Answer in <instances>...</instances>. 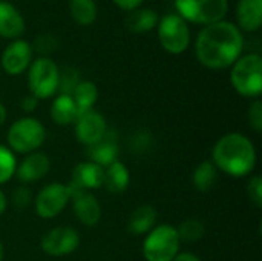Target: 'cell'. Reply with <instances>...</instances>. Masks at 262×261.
Segmentation results:
<instances>
[{
  "instance_id": "obj_32",
  "label": "cell",
  "mask_w": 262,
  "mask_h": 261,
  "mask_svg": "<svg viewBox=\"0 0 262 261\" xmlns=\"http://www.w3.org/2000/svg\"><path fill=\"white\" fill-rule=\"evenodd\" d=\"M31 203V191H28L26 188H20L14 192V205L17 208H26Z\"/></svg>"
},
{
  "instance_id": "obj_28",
  "label": "cell",
  "mask_w": 262,
  "mask_h": 261,
  "mask_svg": "<svg viewBox=\"0 0 262 261\" xmlns=\"http://www.w3.org/2000/svg\"><path fill=\"white\" fill-rule=\"evenodd\" d=\"M80 74L77 69L74 68H64L63 71H60L58 75V89L57 92H60V95H72L75 86L80 83Z\"/></svg>"
},
{
  "instance_id": "obj_22",
  "label": "cell",
  "mask_w": 262,
  "mask_h": 261,
  "mask_svg": "<svg viewBox=\"0 0 262 261\" xmlns=\"http://www.w3.org/2000/svg\"><path fill=\"white\" fill-rule=\"evenodd\" d=\"M77 117H78V111L72 97L58 94L51 106V118L58 126H66V125L75 123Z\"/></svg>"
},
{
  "instance_id": "obj_1",
  "label": "cell",
  "mask_w": 262,
  "mask_h": 261,
  "mask_svg": "<svg viewBox=\"0 0 262 261\" xmlns=\"http://www.w3.org/2000/svg\"><path fill=\"white\" fill-rule=\"evenodd\" d=\"M244 48L241 29L232 23L221 20L204 26L195 42V55L198 62L209 69L230 68L239 57Z\"/></svg>"
},
{
  "instance_id": "obj_12",
  "label": "cell",
  "mask_w": 262,
  "mask_h": 261,
  "mask_svg": "<svg viewBox=\"0 0 262 261\" xmlns=\"http://www.w3.org/2000/svg\"><path fill=\"white\" fill-rule=\"evenodd\" d=\"M74 125H75L77 140L86 146L95 145L107 132V125H106L104 117L100 112H97L95 109L78 114Z\"/></svg>"
},
{
  "instance_id": "obj_25",
  "label": "cell",
  "mask_w": 262,
  "mask_h": 261,
  "mask_svg": "<svg viewBox=\"0 0 262 261\" xmlns=\"http://www.w3.org/2000/svg\"><path fill=\"white\" fill-rule=\"evenodd\" d=\"M69 12L75 23L88 26L95 22L98 11L95 0H69Z\"/></svg>"
},
{
  "instance_id": "obj_3",
  "label": "cell",
  "mask_w": 262,
  "mask_h": 261,
  "mask_svg": "<svg viewBox=\"0 0 262 261\" xmlns=\"http://www.w3.org/2000/svg\"><path fill=\"white\" fill-rule=\"evenodd\" d=\"M230 82L238 94L259 98L262 94V57L256 52L241 55L232 66Z\"/></svg>"
},
{
  "instance_id": "obj_10",
  "label": "cell",
  "mask_w": 262,
  "mask_h": 261,
  "mask_svg": "<svg viewBox=\"0 0 262 261\" xmlns=\"http://www.w3.org/2000/svg\"><path fill=\"white\" fill-rule=\"evenodd\" d=\"M80 245V235L74 228L58 226L48 231L41 238V251L51 257H63L72 254Z\"/></svg>"
},
{
  "instance_id": "obj_35",
  "label": "cell",
  "mask_w": 262,
  "mask_h": 261,
  "mask_svg": "<svg viewBox=\"0 0 262 261\" xmlns=\"http://www.w3.org/2000/svg\"><path fill=\"white\" fill-rule=\"evenodd\" d=\"M173 261H201L195 254H190V252H181V254H178Z\"/></svg>"
},
{
  "instance_id": "obj_17",
  "label": "cell",
  "mask_w": 262,
  "mask_h": 261,
  "mask_svg": "<svg viewBox=\"0 0 262 261\" xmlns=\"http://www.w3.org/2000/svg\"><path fill=\"white\" fill-rule=\"evenodd\" d=\"M238 28L255 32L262 25V0H239L236 5Z\"/></svg>"
},
{
  "instance_id": "obj_23",
  "label": "cell",
  "mask_w": 262,
  "mask_h": 261,
  "mask_svg": "<svg viewBox=\"0 0 262 261\" xmlns=\"http://www.w3.org/2000/svg\"><path fill=\"white\" fill-rule=\"evenodd\" d=\"M71 97H72V100H74V103L77 106L78 114L91 111V109H94V105L97 103V98H98L97 85L94 82H89V80H81L75 86Z\"/></svg>"
},
{
  "instance_id": "obj_24",
  "label": "cell",
  "mask_w": 262,
  "mask_h": 261,
  "mask_svg": "<svg viewBox=\"0 0 262 261\" xmlns=\"http://www.w3.org/2000/svg\"><path fill=\"white\" fill-rule=\"evenodd\" d=\"M216 178H218V169L215 168V165L212 162L206 160V162L200 163L196 166V169L193 171L192 183H193L196 191L207 192L215 186Z\"/></svg>"
},
{
  "instance_id": "obj_14",
  "label": "cell",
  "mask_w": 262,
  "mask_h": 261,
  "mask_svg": "<svg viewBox=\"0 0 262 261\" xmlns=\"http://www.w3.org/2000/svg\"><path fill=\"white\" fill-rule=\"evenodd\" d=\"M51 169V160L43 152L28 154L15 168V175L21 183H34L41 180Z\"/></svg>"
},
{
  "instance_id": "obj_2",
  "label": "cell",
  "mask_w": 262,
  "mask_h": 261,
  "mask_svg": "<svg viewBox=\"0 0 262 261\" xmlns=\"http://www.w3.org/2000/svg\"><path fill=\"white\" fill-rule=\"evenodd\" d=\"M212 158L215 168L227 175L246 177L256 166V149L244 134L229 132L215 143Z\"/></svg>"
},
{
  "instance_id": "obj_33",
  "label": "cell",
  "mask_w": 262,
  "mask_h": 261,
  "mask_svg": "<svg viewBox=\"0 0 262 261\" xmlns=\"http://www.w3.org/2000/svg\"><path fill=\"white\" fill-rule=\"evenodd\" d=\"M118 8H121L123 11H127V12H130V11H134V9H137V8H140L141 6V3L144 2V0H112Z\"/></svg>"
},
{
  "instance_id": "obj_8",
  "label": "cell",
  "mask_w": 262,
  "mask_h": 261,
  "mask_svg": "<svg viewBox=\"0 0 262 261\" xmlns=\"http://www.w3.org/2000/svg\"><path fill=\"white\" fill-rule=\"evenodd\" d=\"M158 40L164 51L183 54L190 45V28L178 14H167L158 22Z\"/></svg>"
},
{
  "instance_id": "obj_15",
  "label": "cell",
  "mask_w": 262,
  "mask_h": 261,
  "mask_svg": "<svg viewBox=\"0 0 262 261\" xmlns=\"http://www.w3.org/2000/svg\"><path fill=\"white\" fill-rule=\"evenodd\" d=\"M72 208L75 217L88 228L97 226L101 218V206L91 192H72Z\"/></svg>"
},
{
  "instance_id": "obj_21",
  "label": "cell",
  "mask_w": 262,
  "mask_h": 261,
  "mask_svg": "<svg viewBox=\"0 0 262 261\" xmlns=\"http://www.w3.org/2000/svg\"><path fill=\"white\" fill-rule=\"evenodd\" d=\"M160 22L157 11L149 8H137L126 17V28L134 34H146L154 29Z\"/></svg>"
},
{
  "instance_id": "obj_18",
  "label": "cell",
  "mask_w": 262,
  "mask_h": 261,
  "mask_svg": "<svg viewBox=\"0 0 262 261\" xmlns=\"http://www.w3.org/2000/svg\"><path fill=\"white\" fill-rule=\"evenodd\" d=\"M88 148H89V151H88L89 162L98 165L103 169L118 160V152H120L118 145H117V140L114 137H111L109 131L100 142H97L95 145L88 146Z\"/></svg>"
},
{
  "instance_id": "obj_5",
  "label": "cell",
  "mask_w": 262,
  "mask_h": 261,
  "mask_svg": "<svg viewBox=\"0 0 262 261\" xmlns=\"http://www.w3.org/2000/svg\"><path fill=\"white\" fill-rule=\"evenodd\" d=\"M6 138L12 152L31 154L43 145L46 138V129L37 118L23 117L9 126Z\"/></svg>"
},
{
  "instance_id": "obj_38",
  "label": "cell",
  "mask_w": 262,
  "mask_h": 261,
  "mask_svg": "<svg viewBox=\"0 0 262 261\" xmlns=\"http://www.w3.org/2000/svg\"><path fill=\"white\" fill-rule=\"evenodd\" d=\"M3 257H5V248H3V243L0 242V261H3Z\"/></svg>"
},
{
  "instance_id": "obj_9",
  "label": "cell",
  "mask_w": 262,
  "mask_h": 261,
  "mask_svg": "<svg viewBox=\"0 0 262 261\" xmlns=\"http://www.w3.org/2000/svg\"><path fill=\"white\" fill-rule=\"evenodd\" d=\"M71 202V191L68 185L49 183L35 197L34 208L35 214L41 218H54L68 206Z\"/></svg>"
},
{
  "instance_id": "obj_20",
  "label": "cell",
  "mask_w": 262,
  "mask_h": 261,
  "mask_svg": "<svg viewBox=\"0 0 262 261\" xmlns=\"http://www.w3.org/2000/svg\"><path fill=\"white\" fill-rule=\"evenodd\" d=\"M130 175L129 169L121 162H114L107 168H104L103 175V186L112 194H121L129 188Z\"/></svg>"
},
{
  "instance_id": "obj_6",
  "label": "cell",
  "mask_w": 262,
  "mask_h": 261,
  "mask_svg": "<svg viewBox=\"0 0 262 261\" xmlns=\"http://www.w3.org/2000/svg\"><path fill=\"white\" fill-rule=\"evenodd\" d=\"M178 15L196 25H213L224 20L229 0H175Z\"/></svg>"
},
{
  "instance_id": "obj_29",
  "label": "cell",
  "mask_w": 262,
  "mask_h": 261,
  "mask_svg": "<svg viewBox=\"0 0 262 261\" xmlns=\"http://www.w3.org/2000/svg\"><path fill=\"white\" fill-rule=\"evenodd\" d=\"M31 46H32V51H37L38 54L46 57L58 48V38L52 34H41L34 40Z\"/></svg>"
},
{
  "instance_id": "obj_26",
  "label": "cell",
  "mask_w": 262,
  "mask_h": 261,
  "mask_svg": "<svg viewBox=\"0 0 262 261\" xmlns=\"http://www.w3.org/2000/svg\"><path fill=\"white\" fill-rule=\"evenodd\" d=\"M178 237L184 243H195L201 240L206 234V226L201 220L196 218H187L177 228Z\"/></svg>"
},
{
  "instance_id": "obj_16",
  "label": "cell",
  "mask_w": 262,
  "mask_h": 261,
  "mask_svg": "<svg viewBox=\"0 0 262 261\" xmlns=\"http://www.w3.org/2000/svg\"><path fill=\"white\" fill-rule=\"evenodd\" d=\"M26 29V23L20 11L9 2L0 0V37L15 40Z\"/></svg>"
},
{
  "instance_id": "obj_11",
  "label": "cell",
  "mask_w": 262,
  "mask_h": 261,
  "mask_svg": "<svg viewBox=\"0 0 262 261\" xmlns=\"http://www.w3.org/2000/svg\"><path fill=\"white\" fill-rule=\"evenodd\" d=\"M32 46L21 38L12 40L2 52V68L9 75L23 74L32 63Z\"/></svg>"
},
{
  "instance_id": "obj_13",
  "label": "cell",
  "mask_w": 262,
  "mask_h": 261,
  "mask_svg": "<svg viewBox=\"0 0 262 261\" xmlns=\"http://www.w3.org/2000/svg\"><path fill=\"white\" fill-rule=\"evenodd\" d=\"M103 175L104 169L92 162L78 163L74 171L71 182L68 185L71 194L72 192H91L103 186Z\"/></svg>"
},
{
  "instance_id": "obj_36",
  "label": "cell",
  "mask_w": 262,
  "mask_h": 261,
  "mask_svg": "<svg viewBox=\"0 0 262 261\" xmlns=\"http://www.w3.org/2000/svg\"><path fill=\"white\" fill-rule=\"evenodd\" d=\"M6 205H8L6 197H5V194L2 192V189H0V215L6 211Z\"/></svg>"
},
{
  "instance_id": "obj_34",
  "label": "cell",
  "mask_w": 262,
  "mask_h": 261,
  "mask_svg": "<svg viewBox=\"0 0 262 261\" xmlns=\"http://www.w3.org/2000/svg\"><path fill=\"white\" fill-rule=\"evenodd\" d=\"M37 103H38V100L34 95H26V97H23L20 106L25 112H32L37 108Z\"/></svg>"
},
{
  "instance_id": "obj_31",
  "label": "cell",
  "mask_w": 262,
  "mask_h": 261,
  "mask_svg": "<svg viewBox=\"0 0 262 261\" xmlns=\"http://www.w3.org/2000/svg\"><path fill=\"white\" fill-rule=\"evenodd\" d=\"M247 194L250 202L256 206L262 208V178L259 175H255L247 186Z\"/></svg>"
},
{
  "instance_id": "obj_30",
  "label": "cell",
  "mask_w": 262,
  "mask_h": 261,
  "mask_svg": "<svg viewBox=\"0 0 262 261\" xmlns=\"http://www.w3.org/2000/svg\"><path fill=\"white\" fill-rule=\"evenodd\" d=\"M249 123L253 128V131H262V102L259 98H255L249 108Z\"/></svg>"
},
{
  "instance_id": "obj_27",
  "label": "cell",
  "mask_w": 262,
  "mask_h": 261,
  "mask_svg": "<svg viewBox=\"0 0 262 261\" xmlns=\"http://www.w3.org/2000/svg\"><path fill=\"white\" fill-rule=\"evenodd\" d=\"M15 168L17 162L14 152L9 148L0 145V185L9 182L15 175Z\"/></svg>"
},
{
  "instance_id": "obj_4",
  "label": "cell",
  "mask_w": 262,
  "mask_h": 261,
  "mask_svg": "<svg viewBox=\"0 0 262 261\" xmlns=\"http://www.w3.org/2000/svg\"><path fill=\"white\" fill-rule=\"evenodd\" d=\"M181 240L177 228L170 225L155 226L143 242V255L146 261H173L180 254Z\"/></svg>"
},
{
  "instance_id": "obj_37",
  "label": "cell",
  "mask_w": 262,
  "mask_h": 261,
  "mask_svg": "<svg viewBox=\"0 0 262 261\" xmlns=\"http://www.w3.org/2000/svg\"><path fill=\"white\" fill-rule=\"evenodd\" d=\"M5 120H6V109H5V106L0 103V126L5 123Z\"/></svg>"
},
{
  "instance_id": "obj_19",
  "label": "cell",
  "mask_w": 262,
  "mask_h": 261,
  "mask_svg": "<svg viewBox=\"0 0 262 261\" xmlns=\"http://www.w3.org/2000/svg\"><path fill=\"white\" fill-rule=\"evenodd\" d=\"M157 218H158V214L154 206H149V205L140 206L130 214L127 220V231L137 237L146 235L157 226Z\"/></svg>"
},
{
  "instance_id": "obj_7",
  "label": "cell",
  "mask_w": 262,
  "mask_h": 261,
  "mask_svg": "<svg viewBox=\"0 0 262 261\" xmlns=\"http://www.w3.org/2000/svg\"><path fill=\"white\" fill-rule=\"evenodd\" d=\"M60 69L49 57H38L32 60L28 68V86L31 95L37 100L52 97L58 89Z\"/></svg>"
}]
</instances>
